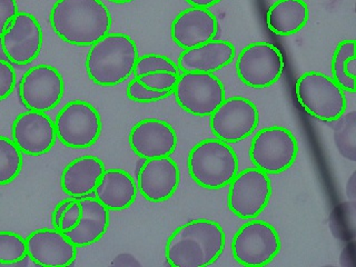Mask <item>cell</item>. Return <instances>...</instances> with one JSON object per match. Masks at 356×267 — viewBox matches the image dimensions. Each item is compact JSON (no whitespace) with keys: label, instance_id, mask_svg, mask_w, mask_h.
I'll return each instance as SVG.
<instances>
[{"label":"cell","instance_id":"obj_1","mask_svg":"<svg viewBox=\"0 0 356 267\" xmlns=\"http://www.w3.org/2000/svg\"><path fill=\"white\" fill-rule=\"evenodd\" d=\"M49 22L56 36L77 47H90L109 33L113 24L102 0H57Z\"/></svg>","mask_w":356,"mask_h":267},{"label":"cell","instance_id":"obj_2","mask_svg":"<svg viewBox=\"0 0 356 267\" xmlns=\"http://www.w3.org/2000/svg\"><path fill=\"white\" fill-rule=\"evenodd\" d=\"M226 235L215 220L198 218L176 228L168 237L165 256L172 267H205L220 259Z\"/></svg>","mask_w":356,"mask_h":267},{"label":"cell","instance_id":"obj_3","mask_svg":"<svg viewBox=\"0 0 356 267\" xmlns=\"http://www.w3.org/2000/svg\"><path fill=\"white\" fill-rule=\"evenodd\" d=\"M138 57L136 42L131 37L107 33L90 46L85 64L87 75L98 86H117L133 75Z\"/></svg>","mask_w":356,"mask_h":267},{"label":"cell","instance_id":"obj_4","mask_svg":"<svg viewBox=\"0 0 356 267\" xmlns=\"http://www.w3.org/2000/svg\"><path fill=\"white\" fill-rule=\"evenodd\" d=\"M189 175L205 189L228 186L238 172L235 150L218 138L204 139L191 149L187 159Z\"/></svg>","mask_w":356,"mask_h":267},{"label":"cell","instance_id":"obj_5","mask_svg":"<svg viewBox=\"0 0 356 267\" xmlns=\"http://www.w3.org/2000/svg\"><path fill=\"white\" fill-rule=\"evenodd\" d=\"M295 96L300 107L316 120L332 122L346 111V95L330 76L320 72H304L295 83Z\"/></svg>","mask_w":356,"mask_h":267},{"label":"cell","instance_id":"obj_6","mask_svg":"<svg viewBox=\"0 0 356 267\" xmlns=\"http://www.w3.org/2000/svg\"><path fill=\"white\" fill-rule=\"evenodd\" d=\"M298 154L294 134L281 126L263 128L250 144V156L254 166L268 175L281 174L291 168Z\"/></svg>","mask_w":356,"mask_h":267},{"label":"cell","instance_id":"obj_7","mask_svg":"<svg viewBox=\"0 0 356 267\" xmlns=\"http://www.w3.org/2000/svg\"><path fill=\"white\" fill-rule=\"evenodd\" d=\"M181 109L197 117L211 116L225 100V86L209 72H181L174 92Z\"/></svg>","mask_w":356,"mask_h":267},{"label":"cell","instance_id":"obj_8","mask_svg":"<svg viewBox=\"0 0 356 267\" xmlns=\"http://www.w3.org/2000/svg\"><path fill=\"white\" fill-rule=\"evenodd\" d=\"M59 142L74 149H85L97 142L102 134V117L92 104L72 100L61 108L55 120Z\"/></svg>","mask_w":356,"mask_h":267},{"label":"cell","instance_id":"obj_9","mask_svg":"<svg viewBox=\"0 0 356 267\" xmlns=\"http://www.w3.org/2000/svg\"><path fill=\"white\" fill-rule=\"evenodd\" d=\"M281 250V238L274 226L259 220H248L234 236L232 253L244 266L270 264Z\"/></svg>","mask_w":356,"mask_h":267},{"label":"cell","instance_id":"obj_10","mask_svg":"<svg viewBox=\"0 0 356 267\" xmlns=\"http://www.w3.org/2000/svg\"><path fill=\"white\" fill-rule=\"evenodd\" d=\"M284 68L283 54L270 42H252L237 57V76L242 83L252 88L273 86L283 75Z\"/></svg>","mask_w":356,"mask_h":267},{"label":"cell","instance_id":"obj_11","mask_svg":"<svg viewBox=\"0 0 356 267\" xmlns=\"http://www.w3.org/2000/svg\"><path fill=\"white\" fill-rule=\"evenodd\" d=\"M228 186V209L241 220H253L270 203L272 183L268 174L257 167L237 172Z\"/></svg>","mask_w":356,"mask_h":267},{"label":"cell","instance_id":"obj_12","mask_svg":"<svg viewBox=\"0 0 356 267\" xmlns=\"http://www.w3.org/2000/svg\"><path fill=\"white\" fill-rule=\"evenodd\" d=\"M64 92L65 81L60 72L46 64L29 68L18 85L20 103L27 111H53L60 103Z\"/></svg>","mask_w":356,"mask_h":267},{"label":"cell","instance_id":"obj_13","mask_svg":"<svg viewBox=\"0 0 356 267\" xmlns=\"http://www.w3.org/2000/svg\"><path fill=\"white\" fill-rule=\"evenodd\" d=\"M209 117V126L215 138L227 144H236L250 137L259 122V109L255 104L241 96L225 98Z\"/></svg>","mask_w":356,"mask_h":267},{"label":"cell","instance_id":"obj_14","mask_svg":"<svg viewBox=\"0 0 356 267\" xmlns=\"http://www.w3.org/2000/svg\"><path fill=\"white\" fill-rule=\"evenodd\" d=\"M0 44L6 59L13 66H27L42 51V26L33 15L19 11L0 37Z\"/></svg>","mask_w":356,"mask_h":267},{"label":"cell","instance_id":"obj_15","mask_svg":"<svg viewBox=\"0 0 356 267\" xmlns=\"http://www.w3.org/2000/svg\"><path fill=\"white\" fill-rule=\"evenodd\" d=\"M11 139L22 154L42 156L49 153L55 145V122L47 113L27 111L15 118L11 126Z\"/></svg>","mask_w":356,"mask_h":267},{"label":"cell","instance_id":"obj_16","mask_svg":"<svg viewBox=\"0 0 356 267\" xmlns=\"http://www.w3.org/2000/svg\"><path fill=\"white\" fill-rule=\"evenodd\" d=\"M181 181V172L170 157L146 159L137 170V188L145 200L163 203L175 194Z\"/></svg>","mask_w":356,"mask_h":267},{"label":"cell","instance_id":"obj_17","mask_svg":"<svg viewBox=\"0 0 356 267\" xmlns=\"http://www.w3.org/2000/svg\"><path fill=\"white\" fill-rule=\"evenodd\" d=\"M128 142L131 150L144 159L172 156L177 147V134L170 122L147 118L131 128Z\"/></svg>","mask_w":356,"mask_h":267},{"label":"cell","instance_id":"obj_18","mask_svg":"<svg viewBox=\"0 0 356 267\" xmlns=\"http://www.w3.org/2000/svg\"><path fill=\"white\" fill-rule=\"evenodd\" d=\"M28 259L44 267L70 266L77 257V246L57 228H39L26 237Z\"/></svg>","mask_w":356,"mask_h":267},{"label":"cell","instance_id":"obj_19","mask_svg":"<svg viewBox=\"0 0 356 267\" xmlns=\"http://www.w3.org/2000/svg\"><path fill=\"white\" fill-rule=\"evenodd\" d=\"M218 28L216 16L211 10L191 7L172 20L170 35L178 47L189 49L216 38Z\"/></svg>","mask_w":356,"mask_h":267},{"label":"cell","instance_id":"obj_20","mask_svg":"<svg viewBox=\"0 0 356 267\" xmlns=\"http://www.w3.org/2000/svg\"><path fill=\"white\" fill-rule=\"evenodd\" d=\"M236 56V48L227 40L213 39L197 47L184 49L178 57V70L181 72H209L222 70Z\"/></svg>","mask_w":356,"mask_h":267},{"label":"cell","instance_id":"obj_21","mask_svg":"<svg viewBox=\"0 0 356 267\" xmlns=\"http://www.w3.org/2000/svg\"><path fill=\"white\" fill-rule=\"evenodd\" d=\"M105 170V164L97 156H81L70 161L61 172V189L75 200L94 196L95 188Z\"/></svg>","mask_w":356,"mask_h":267},{"label":"cell","instance_id":"obj_22","mask_svg":"<svg viewBox=\"0 0 356 267\" xmlns=\"http://www.w3.org/2000/svg\"><path fill=\"white\" fill-rule=\"evenodd\" d=\"M137 192V183L129 172L111 168L100 177L94 197L109 211H125L133 205Z\"/></svg>","mask_w":356,"mask_h":267},{"label":"cell","instance_id":"obj_23","mask_svg":"<svg viewBox=\"0 0 356 267\" xmlns=\"http://www.w3.org/2000/svg\"><path fill=\"white\" fill-rule=\"evenodd\" d=\"M81 220L72 231L65 233L67 238L77 248H86L97 243L108 229L109 211L94 196L79 200Z\"/></svg>","mask_w":356,"mask_h":267},{"label":"cell","instance_id":"obj_24","mask_svg":"<svg viewBox=\"0 0 356 267\" xmlns=\"http://www.w3.org/2000/svg\"><path fill=\"white\" fill-rule=\"evenodd\" d=\"M309 18V6L304 0H276L267 10L266 25L276 36H292L305 27Z\"/></svg>","mask_w":356,"mask_h":267},{"label":"cell","instance_id":"obj_25","mask_svg":"<svg viewBox=\"0 0 356 267\" xmlns=\"http://www.w3.org/2000/svg\"><path fill=\"white\" fill-rule=\"evenodd\" d=\"M355 46L354 39H345L337 44L332 59V78L344 92L352 94L356 89Z\"/></svg>","mask_w":356,"mask_h":267},{"label":"cell","instance_id":"obj_26","mask_svg":"<svg viewBox=\"0 0 356 267\" xmlns=\"http://www.w3.org/2000/svg\"><path fill=\"white\" fill-rule=\"evenodd\" d=\"M331 124L334 143L339 153L350 161H356V113H344Z\"/></svg>","mask_w":356,"mask_h":267},{"label":"cell","instance_id":"obj_27","mask_svg":"<svg viewBox=\"0 0 356 267\" xmlns=\"http://www.w3.org/2000/svg\"><path fill=\"white\" fill-rule=\"evenodd\" d=\"M22 150L13 139L0 136V186L13 183L22 172Z\"/></svg>","mask_w":356,"mask_h":267},{"label":"cell","instance_id":"obj_28","mask_svg":"<svg viewBox=\"0 0 356 267\" xmlns=\"http://www.w3.org/2000/svg\"><path fill=\"white\" fill-rule=\"evenodd\" d=\"M28 259L26 238L15 232L0 231V265H17Z\"/></svg>","mask_w":356,"mask_h":267},{"label":"cell","instance_id":"obj_29","mask_svg":"<svg viewBox=\"0 0 356 267\" xmlns=\"http://www.w3.org/2000/svg\"><path fill=\"white\" fill-rule=\"evenodd\" d=\"M178 76L179 74L168 72V70H155V72L143 74L136 78L143 86L150 89V90L172 94L176 83H177Z\"/></svg>","mask_w":356,"mask_h":267},{"label":"cell","instance_id":"obj_30","mask_svg":"<svg viewBox=\"0 0 356 267\" xmlns=\"http://www.w3.org/2000/svg\"><path fill=\"white\" fill-rule=\"evenodd\" d=\"M155 70H168V72L181 74L177 64L166 56L159 55V54H146V55L139 56L133 75L135 77H138L143 74L155 72Z\"/></svg>","mask_w":356,"mask_h":267},{"label":"cell","instance_id":"obj_31","mask_svg":"<svg viewBox=\"0 0 356 267\" xmlns=\"http://www.w3.org/2000/svg\"><path fill=\"white\" fill-rule=\"evenodd\" d=\"M126 94H127V97L129 99L136 102V103H155V102H159V100L168 98L172 95L168 94V92H159L150 90V89L143 86L136 77H134L133 81H129V83H128Z\"/></svg>","mask_w":356,"mask_h":267},{"label":"cell","instance_id":"obj_32","mask_svg":"<svg viewBox=\"0 0 356 267\" xmlns=\"http://www.w3.org/2000/svg\"><path fill=\"white\" fill-rule=\"evenodd\" d=\"M17 83L15 68L10 63L0 59V102L7 99L13 94Z\"/></svg>","mask_w":356,"mask_h":267},{"label":"cell","instance_id":"obj_33","mask_svg":"<svg viewBox=\"0 0 356 267\" xmlns=\"http://www.w3.org/2000/svg\"><path fill=\"white\" fill-rule=\"evenodd\" d=\"M81 206L79 200H72V203L68 205L64 214L61 215L59 220L58 229L61 233H67L72 231L78 225V222L81 220Z\"/></svg>","mask_w":356,"mask_h":267},{"label":"cell","instance_id":"obj_34","mask_svg":"<svg viewBox=\"0 0 356 267\" xmlns=\"http://www.w3.org/2000/svg\"><path fill=\"white\" fill-rule=\"evenodd\" d=\"M18 13L19 8L17 0H0V37L3 36L9 22L14 19Z\"/></svg>","mask_w":356,"mask_h":267},{"label":"cell","instance_id":"obj_35","mask_svg":"<svg viewBox=\"0 0 356 267\" xmlns=\"http://www.w3.org/2000/svg\"><path fill=\"white\" fill-rule=\"evenodd\" d=\"M74 198H66L59 202L57 205L55 206L53 213H51V225L54 228L58 229L59 220H60L61 215L64 214V211H66L67 207L72 203Z\"/></svg>","mask_w":356,"mask_h":267},{"label":"cell","instance_id":"obj_36","mask_svg":"<svg viewBox=\"0 0 356 267\" xmlns=\"http://www.w3.org/2000/svg\"><path fill=\"white\" fill-rule=\"evenodd\" d=\"M111 265H116V266H136V265H139V263L135 259L134 256L129 255V254H120V255L117 256L114 261L111 263Z\"/></svg>","mask_w":356,"mask_h":267},{"label":"cell","instance_id":"obj_37","mask_svg":"<svg viewBox=\"0 0 356 267\" xmlns=\"http://www.w3.org/2000/svg\"><path fill=\"white\" fill-rule=\"evenodd\" d=\"M186 3L192 7H198V8H211L213 6L220 3V0H185Z\"/></svg>","mask_w":356,"mask_h":267},{"label":"cell","instance_id":"obj_38","mask_svg":"<svg viewBox=\"0 0 356 267\" xmlns=\"http://www.w3.org/2000/svg\"><path fill=\"white\" fill-rule=\"evenodd\" d=\"M346 194L350 200H355L356 196V174L353 172V175L350 176V181L346 185Z\"/></svg>","mask_w":356,"mask_h":267},{"label":"cell","instance_id":"obj_39","mask_svg":"<svg viewBox=\"0 0 356 267\" xmlns=\"http://www.w3.org/2000/svg\"><path fill=\"white\" fill-rule=\"evenodd\" d=\"M111 3H118V5H124V3H131L134 0H108Z\"/></svg>","mask_w":356,"mask_h":267}]
</instances>
